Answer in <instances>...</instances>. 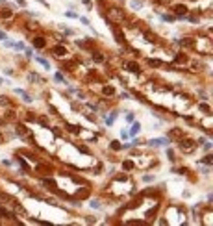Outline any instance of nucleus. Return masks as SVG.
<instances>
[{
  "instance_id": "f257e3e1",
  "label": "nucleus",
  "mask_w": 213,
  "mask_h": 226,
  "mask_svg": "<svg viewBox=\"0 0 213 226\" xmlns=\"http://www.w3.org/2000/svg\"><path fill=\"white\" fill-rule=\"evenodd\" d=\"M15 93L22 96V100H24V102H28V104H30L32 100H34V98H32V96H30V95H28V93H26L24 89H15Z\"/></svg>"
},
{
  "instance_id": "f03ea898",
  "label": "nucleus",
  "mask_w": 213,
  "mask_h": 226,
  "mask_svg": "<svg viewBox=\"0 0 213 226\" xmlns=\"http://www.w3.org/2000/svg\"><path fill=\"white\" fill-rule=\"evenodd\" d=\"M150 145L154 146H165V145H169V139H152V141H150Z\"/></svg>"
},
{
  "instance_id": "7ed1b4c3",
  "label": "nucleus",
  "mask_w": 213,
  "mask_h": 226,
  "mask_svg": "<svg viewBox=\"0 0 213 226\" xmlns=\"http://www.w3.org/2000/svg\"><path fill=\"white\" fill-rule=\"evenodd\" d=\"M193 143H191V141H182V145H180V148H182V150H185V152H189V150H193Z\"/></svg>"
},
{
  "instance_id": "20e7f679",
  "label": "nucleus",
  "mask_w": 213,
  "mask_h": 226,
  "mask_svg": "<svg viewBox=\"0 0 213 226\" xmlns=\"http://www.w3.org/2000/svg\"><path fill=\"white\" fill-rule=\"evenodd\" d=\"M54 54H56V56H65L67 48H65V47H56V48H54Z\"/></svg>"
},
{
  "instance_id": "39448f33",
  "label": "nucleus",
  "mask_w": 213,
  "mask_h": 226,
  "mask_svg": "<svg viewBox=\"0 0 213 226\" xmlns=\"http://www.w3.org/2000/svg\"><path fill=\"white\" fill-rule=\"evenodd\" d=\"M34 47H37V48H43V47H45V41H43V37L34 39Z\"/></svg>"
},
{
  "instance_id": "423d86ee",
  "label": "nucleus",
  "mask_w": 213,
  "mask_h": 226,
  "mask_svg": "<svg viewBox=\"0 0 213 226\" xmlns=\"http://www.w3.org/2000/svg\"><path fill=\"white\" fill-rule=\"evenodd\" d=\"M132 8H143V2H141V0H132Z\"/></svg>"
},
{
  "instance_id": "0eeeda50",
  "label": "nucleus",
  "mask_w": 213,
  "mask_h": 226,
  "mask_svg": "<svg viewBox=\"0 0 213 226\" xmlns=\"http://www.w3.org/2000/svg\"><path fill=\"white\" fill-rule=\"evenodd\" d=\"M139 128H141V124H139V122H135V124L132 126V135H135L137 132H139Z\"/></svg>"
},
{
  "instance_id": "6e6552de",
  "label": "nucleus",
  "mask_w": 213,
  "mask_h": 226,
  "mask_svg": "<svg viewBox=\"0 0 213 226\" xmlns=\"http://www.w3.org/2000/svg\"><path fill=\"white\" fill-rule=\"evenodd\" d=\"M37 61H39V63H41V65H45V67H46V69H50V63H48V61H46V59H43V58H37Z\"/></svg>"
},
{
  "instance_id": "1a4fd4ad",
  "label": "nucleus",
  "mask_w": 213,
  "mask_h": 226,
  "mask_svg": "<svg viewBox=\"0 0 213 226\" xmlns=\"http://www.w3.org/2000/svg\"><path fill=\"white\" fill-rule=\"evenodd\" d=\"M13 47H15L17 50H24V43H20V41H19V43H13Z\"/></svg>"
},
{
  "instance_id": "9d476101",
  "label": "nucleus",
  "mask_w": 213,
  "mask_h": 226,
  "mask_svg": "<svg viewBox=\"0 0 213 226\" xmlns=\"http://www.w3.org/2000/svg\"><path fill=\"white\" fill-rule=\"evenodd\" d=\"M128 67H130V71H132V72H137V71H139V67H137L135 63H128Z\"/></svg>"
},
{
  "instance_id": "9b49d317",
  "label": "nucleus",
  "mask_w": 213,
  "mask_h": 226,
  "mask_svg": "<svg viewBox=\"0 0 213 226\" xmlns=\"http://www.w3.org/2000/svg\"><path fill=\"white\" fill-rule=\"evenodd\" d=\"M211 161H213V158H211V156H206L204 159H202V163H206V165H209Z\"/></svg>"
},
{
  "instance_id": "f8f14e48",
  "label": "nucleus",
  "mask_w": 213,
  "mask_h": 226,
  "mask_svg": "<svg viewBox=\"0 0 213 226\" xmlns=\"http://www.w3.org/2000/svg\"><path fill=\"white\" fill-rule=\"evenodd\" d=\"M176 11H178V15L185 13V6H178V8H176Z\"/></svg>"
},
{
  "instance_id": "ddd939ff",
  "label": "nucleus",
  "mask_w": 213,
  "mask_h": 226,
  "mask_svg": "<svg viewBox=\"0 0 213 226\" xmlns=\"http://www.w3.org/2000/svg\"><path fill=\"white\" fill-rule=\"evenodd\" d=\"M91 208H94V209H98V208H100V204H98L97 200H93V202H91Z\"/></svg>"
},
{
  "instance_id": "4468645a",
  "label": "nucleus",
  "mask_w": 213,
  "mask_h": 226,
  "mask_svg": "<svg viewBox=\"0 0 213 226\" xmlns=\"http://www.w3.org/2000/svg\"><path fill=\"white\" fill-rule=\"evenodd\" d=\"M65 15H67V17H70V19H78V15H76V13H72V11H67Z\"/></svg>"
},
{
  "instance_id": "2eb2a0df",
  "label": "nucleus",
  "mask_w": 213,
  "mask_h": 226,
  "mask_svg": "<svg viewBox=\"0 0 213 226\" xmlns=\"http://www.w3.org/2000/svg\"><path fill=\"white\" fill-rule=\"evenodd\" d=\"M80 20H82V24H85V26H89V20L85 19V17H80Z\"/></svg>"
},
{
  "instance_id": "dca6fc26",
  "label": "nucleus",
  "mask_w": 213,
  "mask_h": 226,
  "mask_svg": "<svg viewBox=\"0 0 213 226\" xmlns=\"http://www.w3.org/2000/svg\"><path fill=\"white\" fill-rule=\"evenodd\" d=\"M143 180H145V182H152V180H154V176H150V174H146V176H145Z\"/></svg>"
},
{
  "instance_id": "f3484780",
  "label": "nucleus",
  "mask_w": 213,
  "mask_h": 226,
  "mask_svg": "<svg viewBox=\"0 0 213 226\" xmlns=\"http://www.w3.org/2000/svg\"><path fill=\"white\" fill-rule=\"evenodd\" d=\"M200 110H202V111H209V107H208L206 104H200Z\"/></svg>"
},
{
  "instance_id": "a211bd4d",
  "label": "nucleus",
  "mask_w": 213,
  "mask_h": 226,
  "mask_svg": "<svg viewBox=\"0 0 213 226\" xmlns=\"http://www.w3.org/2000/svg\"><path fill=\"white\" fill-rule=\"evenodd\" d=\"M106 124H108V126H111V124H113V117H110V119H106Z\"/></svg>"
},
{
  "instance_id": "6ab92c4d",
  "label": "nucleus",
  "mask_w": 213,
  "mask_h": 226,
  "mask_svg": "<svg viewBox=\"0 0 213 226\" xmlns=\"http://www.w3.org/2000/svg\"><path fill=\"white\" fill-rule=\"evenodd\" d=\"M111 146H113L115 150H119V148H121V145H119V143H117V141H113V145H111Z\"/></svg>"
},
{
  "instance_id": "aec40b11",
  "label": "nucleus",
  "mask_w": 213,
  "mask_h": 226,
  "mask_svg": "<svg viewBox=\"0 0 213 226\" xmlns=\"http://www.w3.org/2000/svg\"><path fill=\"white\" fill-rule=\"evenodd\" d=\"M17 4H19V6H22V8H26V2H24V0H17Z\"/></svg>"
},
{
  "instance_id": "412c9836",
  "label": "nucleus",
  "mask_w": 213,
  "mask_h": 226,
  "mask_svg": "<svg viewBox=\"0 0 213 226\" xmlns=\"http://www.w3.org/2000/svg\"><path fill=\"white\" fill-rule=\"evenodd\" d=\"M93 59H94V61H102L104 58H102V56H93Z\"/></svg>"
},
{
  "instance_id": "4be33fe9",
  "label": "nucleus",
  "mask_w": 213,
  "mask_h": 226,
  "mask_svg": "<svg viewBox=\"0 0 213 226\" xmlns=\"http://www.w3.org/2000/svg\"><path fill=\"white\" fill-rule=\"evenodd\" d=\"M56 80H58V82H63V76H61V74H59V72L56 74Z\"/></svg>"
},
{
  "instance_id": "5701e85b",
  "label": "nucleus",
  "mask_w": 213,
  "mask_h": 226,
  "mask_svg": "<svg viewBox=\"0 0 213 226\" xmlns=\"http://www.w3.org/2000/svg\"><path fill=\"white\" fill-rule=\"evenodd\" d=\"M0 104H8V100H6V96H0Z\"/></svg>"
},
{
  "instance_id": "b1692460",
  "label": "nucleus",
  "mask_w": 213,
  "mask_h": 226,
  "mask_svg": "<svg viewBox=\"0 0 213 226\" xmlns=\"http://www.w3.org/2000/svg\"><path fill=\"white\" fill-rule=\"evenodd\" d=\"M4 39H8V37H6V34H4V32H0V41H4Z\"/></svg>"
},
{
  "instance_id": "393cba45",
  "label": "nucleus",
  "mask_w": 213,
  "mask_h": 226,
  "mask_svg": "<svg viewBox=\"0 0 213 226\" xmlns=\"http://www.w3.org/2000/svg\"><path fill=\"white\" fill-rule=\"evenodd\" d=\"M2 83H4V80H2V78H0V85H2Z\"/></svg>"
}]
</instances>
